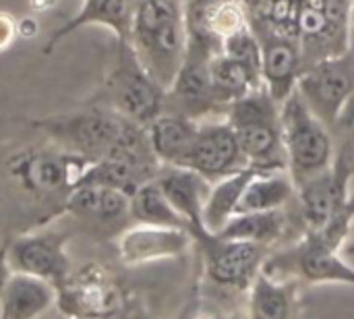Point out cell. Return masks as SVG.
<instances>
[{
	"label": "cell",
	"mask_w": 354,
	"mask_h": 319,
	"mask_svg": "<svg viewBox=\"0 0 354 319\" xmlns=\"http://www.w3.org/2000/svg\"><path fill=\"white\" fill-rule=\"evenodd\" d=\"M60 214H68L93 230L116 235H120L129 222H133L131 195L102 185H79L73 189L64 197Z\"/></svg>",
	"instance_id": "16"
},
{
	"label": "cell",
	"mask_w": 354,
	"mask_h": 319,
	"mask_svg": "<svg viewBox=\"0 0 354 319\" xmlns=\"http://www.w3.org/2000/svg\"><path fill=\"white\" fill-rule=\"evenodd\" d=\"M340 249L324 237L307 233L288 249L270 253L261 270L278 280H297L301 286H354V268L340 255Z\"/></svg>",
	"instance_id": "7"
},
{
	"label": "cell",
	"mask_w": 354,
	"mask_h": 319,
	"mask_svg": "<svg viewBox=\"0 0 354 319\" xmlns=\"http://www.w3.org/2000/svg\"><path fill=\"white\" fill-rule=\"evenodd\" d=\"M131 319H147V318H143V316H137V313H135Z\"/></svg>",
	"instance_id": "38"
},
{
	"label": "cell",
	"mask_w": 354,
	"mask_h": 319,
	"mask_svg": "<svg viewBox=\"0 0 354 319\" xmlns=\"http://www.w3.org/2000/svg\"><path fill=\"white\" fill-rule=\"evenodd\" d=\"M297 2H301V0H297Z\"/></svg>",
	"instance_id": "40"
},
{
	"label": "cell",
	"mask_w": 354,
	"mask_h": 319,
	"mask_svg": "<svg viewBox=\"0 0 354 319\" xmlns=\"http://www.w3.org/2000/svg\"><path fill=\"white\" fill-rule=\"evenodd\" d=\"M12 270H10V264H8V241H2L0 243V297H2V291L10 278Z\"/></svg>",
	"instance_id": "31"
},
{
	"label": "cell",
	"mask_w": 354,
	"mask_h": 319,
	"mask_svg": "<svg viewBox=\"0 0 354 319\" xmlns=\"http://www.w3.org/2000/svg\"><path fill=\"white\" fill-rule=\"evenodd\" d=\"M17 39H19L17 19L10 12L0 10V54L6 52V50H10Z\"/></svg>",
	"instance_id": "29"
},
{
	"label": "cell",
	"mask_w": 354,
	"mask_h": 319,
	"mask_svg": "<svg viewBox=\"0 0 354 319\" xmlns=\"http://www.w3.org/2000/svg\"><path fill=\"white\" fill-rule=\"evenodd\" d=\"M131 220L133 224H151V226H170V228H187L183 216L172 208L158 181L143 183L131 195Z\"/></svg>",
	"instance_id": "27"
},
{
	"label": "cell",
	"mask_w": 354,
	"mask_h": 319,
	"mask_svg": "<svg viewBox=\"0 0 354 319\" xmlns=\"http://www.w3.org/2000/svg\"><path fill=\"white\" fill-rule=\"evenodd\" d=\"M216 52L220 50L187 44L183 66L172 85L166 89L164 112H176L195 120H205L220 110L209 75V60Z\"/></svg>",
	"instance_id": "10"
},
{
	"label": "cell",
	"mask_w": 354,
	"mask_h": 319,
	"mask_svg": "<svg viewBox=\"0 0 354 319\" xmlns=\"http://www.w3.org/2000/svg\"><path fill=\"white\" fill-rule=\"evenodd\" d=\"M280 122L286 149V170L297 187L334 166L336 145L332 129L315 116L299 89L280 104Z\"/></svg>",
	"instance_id": "3"
},
{
	"label": "cell",
	"mask_w": 354,
	"mask_h": 319,
	"mask_svg": "<svg viewBox=\"0 0 354 319\" xmlns=\"http://www.w3.org/2000/svg\"><path fill=\"white\" fill-rule=\"evenodd\" d=\"M209 75H212L216 100H218L220 108H226V112L236 100H241L247 93H251L253 89L261 87V83L241 62H236L222 50L212 56Z\"/></svg>",
	"instance_id": "26"
},
{
	"label": "cell",
	"mask_w": 354,
	"mask_h": 319,
	"mask_svg": "<svg viewBox=\"0 0 354 319\" xmlns=\"http://www.w3.org/2000/svg\"><path fill=\"white\" fill-rule=\"evenodd\" d=\"M137 58L149 75L168 89L187 54V27L180 0H139L131 37Z\"/></svg>",
	"instance_id": "1"
},
{
	"label": "cell",
	"mask_w": 354,
	"mask_h": 319,
	"mask_svg": "<svg viewBox=\"0 0 354 319\" xmlns=\"http://www.w3.org/2000/svg\"><path fill=\"white\" fill-rule=\"evenodd\" d=\"M91 98L120 116L147 127L164 112L166 89L149 75L129 42H116L114 64Z\"/></svg>",
	"instance_id": "5"
},
{
	"label": "cell",
	"mask_w": 354,
	"mask_h": 319,
	"mask_svg": "<svg viewBox=\"0 0 354 319\" xmlns=\"http://www.w3.org/2000/svg\"><path fill=\"white\" fill-rule=\"evenodd\" d=\"M56 297L52 282L12 272L0 297V319H41L56 309Z\"/></svg>",
	"instance_id": "20"
},
{
	"label": "cell",
	"mask_w": 354,
	"mask_h": 319,
	"mask_svg": "<svg viewBox=\"0 0 354 319\" xmlns=\"http://www.w3.org/2000/svg\"><path fill=\"white\" fill-rule=\"evenodd\" d=\"M243 2H245V6H247V10H251V8H253V6H255V4H257L259 0H243Z\"/></svg>",
	"instance_id": "36"
},
{
	"label": "cell",
	"mask_w": 354,
	"mask_h": 319,
	"mask_svg": "<svg viewBox=\"0 0 354 319\" xmlns=\"http://www.w3.org/2000/svg\"><path fill=\"white\" fill-rule=\"evenodd\" d=\"M222 2H243V0H222ZM245 4V2H243Z\"/></svg>",
	"instance_id": "39"
},
{
	"label": "cell",
	"mask_w": 354,
	"mask_h": 319,
	"mask_svg": "<svg viewBox=\"0 0 354 319\" xmlns=\"http://www.w3.org/2000/svg\"><path fill=\"white\" fill-rule=\"evenodd\" d=\"M156 181L189 228L203 226V208L212 191V181L191 168L172 164H162Z\"/></svg>",
	"instance_id": "19"
},
{
	"label": "cell",
	"mask_w": 354,
	"mask_h": 319,
	"mask_svg": "<svg viewBox=\"0 0 354 319\" xmlns=\"http://www.w3.org/2000/svg\"><path fill=\"white\" fill-rule=\"evenodd\" d=\"M255 172H259L253 166H247L234 174H228L216 183H212V191L207 195L205 208H203V226L209 233H220L228 220L236 214L239 201L249 185V181L255 176Z\"/></svg>",
	"instance_id": "25"
},
{
	"label": "cell",
	"mask_w": 354,
	"mask_h": 319,
	"mask_svg": "<svg viewBox=\"0 0 354 319\" xmlns=\"http://www.w3.org/2000/svg\"><path fill=\"white\" fill-rule=\"evenodd\" d=\"M189 233L201 253L205 282L216 291L247 295L249 286L272 253V249L263 245L222 239L220 235L209 233L205 226L189 228Z\"/></svg>",
	"instance_id": "6"
},
{
	"label": "cell",
	"mask_w": 354,
	"mask_h": 319,
	"mask_svg": "<svg viewBox=\"0 0 354 319\" xmlns=\"http://www.w3.org/2000/svg\"><path fill=\"white\" fill-rule=\"evenodd\" d=\"M199 122L191 116L176 112H162L147 125L151 147L162 164L183 166L199 131Z\"/></svg>",
	"instance_id": "22"
},
{
	"label": "cell",
	"mask_w": 354,
	"mask_h": 319,
	"mask_svg": "<svg viewBox=\"0 0 354 319\" xmlns=\"http://www.w3.org/2000/svg\"><path fill=\"white\" fill-rule=\"evenodd\" d=\"M41 319H73V318L64 316V313H62V311H58V309H52L50 313H46Z\"/></svg>",
	"instance_id": "33"
},
{
	"label": "cell",
	"mask_w": 354,
	"mask_h": 319,
	"mask_svg": "<svg viewBox=\"0 0 354 319\" xmlns=\"http://www.w3.org/2000/svg\"><path fill=\"white\" fill-rule=\"evenodd\" d=\"M183 166L216 183L228 174H234L247 168L249 162L241 149V143L230 122L226 118L224 120L205 118L199 122L195 143Z\"/></svg>",
	"instance_id": "15"
},
{
	"label": "cell",
	"mask_w": 354,
	"mask_h": 319,
	"mask_svg": "<svg viewBox=\"0 0 354 319\" xmlns=\"http://www.w3.org/2000/svg\"><path fill=\"white\" fill-rule=\"evenodd\" d=\"M286 210L236 214L216 235H220L222 239L255 243V245H263V247L272 249L286 235V230L290 226V216Z\"/></svg>",
	"instance_id": "24"
},
{
	"label": "cell",
	"mask_w": 354,
	"mask_h": 319,
	"mask_svg": "<svg viewBox=\"0 0 354 319\" xmlns=\"http://www.w3.org/2000/svg\"><path fill=\"white\" fill-rule=\"evenodd\" d=\"M353 170L336 158L334 166L324 174L303 183L297 187V203H299V222L305 233H322L346 212L354 203L348 193Z\"/></svg>",
	"instance_id": "12"
},
{
	"label": "cell",
	"mask_w": 354,
	"mask_h": 319,
	"mask_svg": "<svg viewBox=\"0 0 354 319\" xmlns=\"http://www.w3.org/2000/svg\"><path fill=\"white\" fill-rule=\"evenodd\" d=\"M129 122L110 106L89 98L81 108L35 118L31 127L44 133L52 145L97 162L110 156Z\"/></svg>",
	"instance_id": "2"
},
{
	"label": "cell",
	"mask_w": 354,
	"mask_h": 319,
	"mask_svg": "<svg viewBox=\"0 0 354 319\" xmlns=\"http://www.w3.org/2000/svg\"><path fill=\"white\" fill-rule=\"evenodd\" d=\"M297 89L315 116L334 129L354 100V56L351 50L309 64L301 73Z\"/></svg>",
	"instance_id": "9"
},
{
	"label": "cell",
	"mask_w": 354,
	"mask_h": 319,
	"mask_svg": "<svg viewBox=\"0 0 354 319\" xmlns=\"http://www.w3.org/2000/svg\"><path fill=\"white\" fill-rule=\"evenodd\" d=\"M295 199H297V185L288 174V170L255 172V176L249 181L239 201L236 214L286 210Z\"/></svg>",
	"instance_id": "23"
},
{
	"label": "cell",
	"mask_w": 354,
	"mask_h": 319,
	"mask_svg": "<svg viewBox=\"0 0 354 319\" xmlns=\"http://www.w3.org/2000/svg\"><path fill=\"white\" fill-rule=\"evenodd\" d=\"M351 54L354 56V0H353V17H351Z\"/></svg>",
	"instance_id": "34"
},
{
	"label": "cell",
	"mask_w": 354,
	"mask_h": 319,
	"mask_svg": "<svg viewBox=\"0 0 354 319\" xmlns=\"http://www.w3.org/2000/svg\"><path fill=\"white\" fill-rule=\"evenodd\" d=\"M193 237L187 228L131 224L116 237V251L124 266H145L162 259H176L189 251Z\"/></svg>",
	"instance_id": "17"
},
{
	"label": "cell",
	"mask_w": 354,
	"mask_h": 319,
	"mask_svg": "<svg viewBox=\"0 0 354 319\" xmlns=\"http://www.w3.org/2000/svg\"><path fill=\"white\" fill-rule=\"evenodd\" d=\"M39 31V23L31 17V15H25L21 19H17V33L21 39H31L35 37Z\"/></svg>",
	"instance_id": "30"
},
{
	"label": "cell",
	"mask_w": 354,
	"mask_h": 319,
	"mask_svg": "<svg viewBox=\"0 0 354 319\" xmlns=\"http://www.w3.org/2000/svg\"><path fill=\"white\" fill-rule=\"evenodd\" d=\"M195 319H226V318H222V316H216V313H205V316H199V318H195Z\"/></svg>",
	"instance_id": "35"
},
{
	"label": "cell",
	"mask_w": 354,
	"mask_h": 319,
	"mask_svg": "<svg viewBox=\"0 0 354 319\" xmlns=\"http://www.w3.org/2000/svg\"><path fill=\"white\" fill-rule=\"evenodd\" d=\"M226 120L230 122L249 166L259 172L286 170L280 104L263 85L236 100L228 108Z\"/></svg>",
	"instance_id": "4"
},
{
	"label": "cell",
	"mask_w": 354,
	"mask_h": 319,
	"mask_svg": "<svg viewBox=\"0 0 354 319\" xmlns=\"http://www.w3.org/2000/svg\"><path fill=\"white\" fill-rule=\"evenodd\" d=\"M91 319H118V316H106V318H91Z\"/></svg>",
	"instance_id": "37"
},
{
	"label": "cell",
	"mask_w": 354,
	"mask_h": 319,
	"mask_svg": "<svg viewBox=\"0 0 354 319\" xmlns=\"http://www.w3.org/2000/svg\"><path fill=\"white\" fill-rule=\"evenodd\" d=\"M89 160L52 147H25L6 162L8 174L35 197H64L77 189L89 168Z\"/></svg>",
	"instance_id": "8"
},
{
	"label": "cell",
	"mask_w": 354,
	"mask_h": 319,
	"mask_svg": "<svg viewBox=\"0 0 354 319\" xmlns=\"http://www.w3.org/2000/svg\"><path fill=\"white\" fill-rule=\"evenodd\" d=\"M60 0H29V8L33 12H46V10H52Z\"/></svg>",
	"instance_id": "32"
},
{
	"label": "cell",
	"mask_w": 354,
	"mask_h": 319,
	"mask_svg": "<svg viewBox=\"0 0 354 319\" xmlns=\"http://www.w3.org/2000/svg\"><path fill=\"white\" fill-rule=\"evenodd\" d=\"M56 309L73 319L118 316L120 295L112 274L100 264H85L71 270L58 286Z\"/></svg>",
	"instance_id": "11"
},
{
	"label": "cell",
	"mask_w": 354,
	"mask_h": 319,
	"mask_svg": "<svg viewBox=\"0 0 354 319\" xmlns=\"http://www.w3.org/2000/svg\"><path fill=\"white\" fill-rule=\"evenodd\" d=\"M261 44V81L263 87L282 104L299 85L305 69L301 42L295 33H286L261 23H253Z\"/></svg>",
	"instance_id": "14"
},
{
	"label": "cell",
	"mask_w": 354,
	"mask_h": 319,
	"mask_svg": "<svg viewBox=\"0 0 354 319\" xmlns=\"http://www.w3.org/2000/svg\"><path fill=\"white\" fill-rule=\"evenodd\" d=\"M66 243L68 233L60 228H41L21 235L8 241L10 270L48 280L58 289L71 274Z\"/></svg>",
	"instance_id": "13"
},
{
	"label": "cell",
	"mask_w": 354,
	"mask_h": 319,
	"mask_svg": "<svg viewBox=\"0 0 354 319\" xmlns=\"http://www.w3.org/2000/svg\"><path fill=\"white\" fill-rule=\"evenodd\" d=\"M222 52L228 54L230 58H234L236 62H241L263 85V81H261V44L251 25V19L245 27H241L239 31H234L232 35H228L222 42Z\"/></svg>",
	"instance_id": "28"
},
{
	"label": "cell",
	"mask_w": 354,
	"mask_h": 319,
	"mask_svg": "<svg viewBox=\"0 0 354 319\" xmlns=\"http://www.w3.org/2000/svg\"><path fill=\"white\" fill-rule=\"evenodd\" d=\"M137 2L139 0H83L81 8L50 35L44 54H52L64 37L87 25L106 27L116 42H129Z\"/></svg>",
	"instance_id": "18"
},
{
	"label": "cell",
	"mask_w": 354,
	"mask_h": 319,
	"mask_svg": "<svg viewBox=\"0 0 354 319\" xmlns=\"http://www.w3.org/2000/svg\"><path fill=\"white\" fill-rule=\"evenodd\" d=\"M301 284L278 280L263 270L247 291V319H299Z\"/></svg>",
	"instance_id": "21"
}]
</instances>
